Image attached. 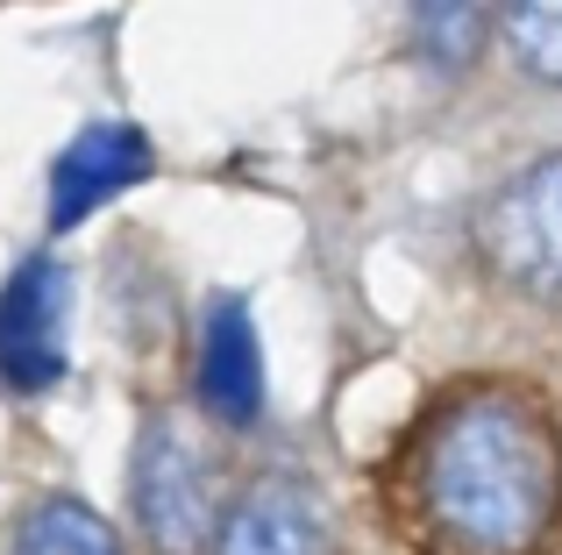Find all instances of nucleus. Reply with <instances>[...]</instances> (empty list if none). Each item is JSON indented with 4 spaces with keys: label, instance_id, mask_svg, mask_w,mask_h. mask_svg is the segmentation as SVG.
<instances>
[{
    "label": "nucleus",
    "instance_id": "2",
    "mask_svg": "<svg viewBox=\"0 0 562 555\" xmlns=\"http://www.w3.org/2000/svg\"><path fill=\"white\" fill-rule=\"evenodd\" d=\"M221 456L186 414H157L143 428V449H136V520L165 555H200L214 548V528H221Z\"/></svg>",
    "mask_w": 562,
    "mask_h": 555
},
{
    "label": "nucleus",
    "instance_id": "9",
    "mask_svg": "<svg viewBox=\"0 0 562 555\" xmlns=\"http://www.w3.org/2000/svg\"><path fill=\"white\" fill-rule=\"evenodd\" d=\"M506 43L535 79L562 86V0H506Z\"/></svg>",
    "mask_w": 562,
    "mask_h": 555
},
{
    "label": "nucleus",
    "instance_id": "8",
    "mask_svg": "<svg viewBox=\"0 0 562 555\" xmlns=\"http://www.w3.org/2000/svg\"><path fill=\"white\" fill-rule=\"evenodd\" d=\"M14 555H122L114 528L79 499H43L14 528Z\"/></svg>",
    "mask_w": 562,
    "mask_h": 555
},
{
    "label": "nucleus",
    "instance_id": "5",
    "mask_svg": "<svg viewBox=\"0 0 562 555\" xmlns=\"http://www.w3.org/2000/svg\"><path fill=\"white\" fill-rule=\"evenodd\" d=\"M328 520L300 485H249L221 506L214 555H328Z\"/></svg>",
    "mask_w": 562,
    "mask_h": 555
},
{
    "label": "nucleus",
    "instance_id": "1",
    "mask_svg": "<svg viewBox=\"0 0 562 555\" xmlns=\"http://www.w3.org/2000/svg\"><path fill=\"white\" fill-rule=\"evenodd\" d=\"M420 499L463 555H527L555 520V449L520 399H463L435 428Z\"/></svg>",
    "mask_w": 562,
    "mask_h": 555
},
{
    "label": "nucleus",
    "instance_id": "3",
    "mask_svg": "<svg viewBox=\"0 0 562 555\" xmlns=\"http://www.w3.org/2000/svg\"><path fill=\"white\" fill-rule=\"evenodd\" d=\"M477 242H484V264L506 285L555 299L562 292V157H535L527 171H513L498 185L477 222Z\"/></svg>",
    "mask_w": 562,
    "mask_h": 555
},
{
    "label": "nucleus",
    "instance_id": "4",
    "mask_svg": "<svg viewBox=\"0 0 562 555\" xmlns=\"http://www.w3.org/2000/svg\"><path fill=\"white\" fill-rule=\"evenodd\" d=\"M65 371V271L50 257H29L0 285V385L43 392Z\"/></svg>",
    "mask_w": 562,
    "mask_h": 555
},
{
    "label": "nucleus",
    "instance_id": "6",
    "mask_svg": "<svg viewBox=\"0 0 562 555\" xmlns=\"http://www.w3.org/2000/svg\"><path fill=\"white\" fill-rule=\"evenodd\" d=\"M200 399L214 420L228 428H249L263 406V356H257V328L235 299L206 306V328H200Z\"/></svg>",
    "mask_w": 562,
    "mask_h": 555
},
{
    "label": "nucleus",
    "instance_id": "10",
    "mask_svg": "<svg viewBox=\"0 0 562 555\" xmlns=\"http://www.w3.org/2000/svg\"><path fill=\"white\" fill-rule=\"evenodd\" d=\"M413 22H420L427 50H435L441 65H470V57H477V36H484L477 0H413Z\"/></svg>",
    "mask_w": 562,
    "mask_h": 555
},
{
    "label": "nucleus",
    "instance_id": "7",
    "mask_svg": "<svg viewBox=\"0 0 562 555\" xmlns=\"http://www.w3.org/2000/svg\"><path fill=\"white\" fill-rule=\"evenodd\" d=\"M150 171V150H143L136 128H86L65 157H57V179H50V214L57 228L86 222L100 200H114L122 185H136Z\"/></svg>",
    "mask_w": 562,
    "mask_h": 555
}]
</instances>
